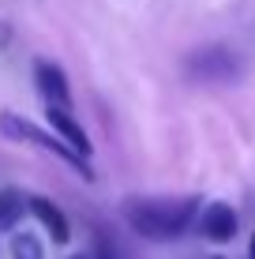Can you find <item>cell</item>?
Instances as JSON below:
<instances>
[{
  "instance_id": "cell-12",
  "label": "cell",
  "mask_w": 255,
  "mask_h": 259,
  "mask_svg": "<svg viewBox=\"0 0 255 259\" xmlns=\"http://www.w3.org/2000/svg\"><path fill=\"white\" fill-rule=\"evenodd\" d=\"M68 259H90V255H83V252H79V255H68Z\"/></svg>"
},
{
  "instance_id": "cell-9",
  "label": "cell",
  "mask_w": 255,
  "mask_h": 259,
  "mask_svg": "<svg viewBox=\"0 0 255 259\" xmlns=\"http://www.w3.org/2000/svg\"><path fill=\"white\" fill-rule=\"evenodd\" d=\"M8 252H12V259H45V248H41V240L34 237V233H26V229H12Z\"/></svg>"
},
{
  "instance_id": "cell-1",
  "label": "cell",
  "mask_w": 255,
  "mask_h": 259,
  "mask_svg": "<svg viewBox=\"0 0 255 259\" xmlns=\"http://www.w3.org/2000/svg\"><path fill=\"white\" fill-rule=\"evenodd\" d=\"M195 218H199V195H184V199H128L124 203V222L143 240H154V244H169V240L184 237Z\"/></svg>"
},
{
  "instance_id": "cell-7",
  "label": "cell",
  "mask_w": 255,
  "mask_h": 259,
  "mask_svg": "<svg viewBox=\"0 0 255 259\" xmlns=\"http://www.w3.org/2000/svg\"><path fill=\"white\" fill-rule=\"evenodd\" d=\"M26 210L45 226V233L53 237V244H68V240H72V226H68L64 210H60L53 199H45V195H26Z\"/></svg>"
},
{
  "instance_id": "cell-4",
  "label": "cell",
  "mask_w": 255,
  "mask_h": 259,
  "mask_svg": "<svg viewBox=\"0 0 255 259\" xmlns=\"http://www.w3.org/2000/svg\"><path fill=\"white\" fill-rule=\"evenodd\" d=\"M34 87L45 98V105H72V87L60 64L53 60H34Z\"/></svg>"
},
{
  "instance_id": "cell-11",
  "label": "cell",
  "mask_w": 255,
  "mask_h": 259,
  "mask_svg": "<svg viewBox=\"0 0 255 259\" xmlns=\"http://www.w3.org/2000/svg\"><path fill=\"white\" fill-rule=\"evenodd\" d=\"M248 259H255V233H251V248H248Z\"/></svg>"
},
{
  "instance_id": "cell-3",
  "label": "cell",
  "mask_w": 255,
  "mask_h": 259,
  "mask_svg": "<svg viewBox=\"0 0 255 259\" xmlns=\"http://www.w3.org/2000/svg\"><path fill=\"white\" fill-rule=\"evenodd\" d=\"M184 71H188V79H195V83H236V79L244 75V64L240 57L229 49V46H203V49H191L188 60H184Z\"/></svg>"
},
{
  "instance_id": "cell-5",
  "label": "cell",
  "mask_w": 255,
  "mask_h": 259,
  "mask_svg": "<svg viewBox=\"0 0 255 259\" xmlns=\"http://www.w3.org/2000/svg\"><path fill=\"white\" fill-rule=\"evenodd\" d=\"M45 117H49V124H53V132H57V136L64 139L68 147H72V150H79L83 158H90L94 143H90V136L83 132V124L75 120L72 105H45Z\"/></svg>"
},
{
  "instance_id": "cell-10",
  "label": "cell",
  "mask_w": 255,
  "mask_h": 259,
  "mask_svg": "<svg viewBox=\"0 0 255 259\" xmlns=\"http://www.w3.org/2000/svg\"><path fill=\"white\" fill-rule=\"evenodd\" d=\"M90 259H128V255H124V248H120V244H117V240H113L109 233H101V229H98Z\"/></svg>"
},
{
  "instance_id": "cell-2",
  "label": "cell",
  "mask_w": 255,
  "mask_h": 259,
  "mask_svg": "<svg viewBox=\"0 0 255 259\" xmlns=\"http://www.w3.org/2000/svg\"><path fill=\"white\" fill-rule=\"evenodd\" d=\"M0 136L12 139V143H26V147H38V150H45V154H57L60 162H68L79 177H83V181H94L90 158H83L79 150H72L64 139L57 136V132L49 136V132H41L34 120L19 117V113H0Z\"/></svg>"
},
{
  "instance_id": "cell-8",
  "label": "cell",
  "mask_w": 255,
  "mask_h": 259,
  "mask_svg": "<svg viewBox=\"0 0 255 259\" xmlns=\"http://www.w3.org/2000/svg\"><path fill=\"white\" fill-rule=\"evenodd\" d=\"M26 210V195L19 188H0V233H12Z\"/></svg>"
},
{
  "instance_id": "cell-13",
  "label": "cell",
  "mask_w": 255,
  "mask_h": 259,
  "mask_svg": "<svg viewBox=\"0 0 255 259\" xmlns=\"http://www.w3.org/2000/svg\"><path fill=\"white\" fill-rule=\"evenodd\" d=\"M207 259H222V255H207Z\"/></svg>"
},
{
  "instance_id": "cell-6",
  "label": "cell",
  "mask_w": 255,
  "mask_h": 259,
  "mask_svg": "<svg viewBox=\"0 0 255 259\" xmlns=\"http://www.w3.org/2000/svg\"><path fill=\"white\" fill-rule=\"evenodd\" d=\"M236 229H240V222H236V210L229 203H210V207L199 214V233H203L210 244H229L236 237Z\"/></svg>"
}]
</instances>
